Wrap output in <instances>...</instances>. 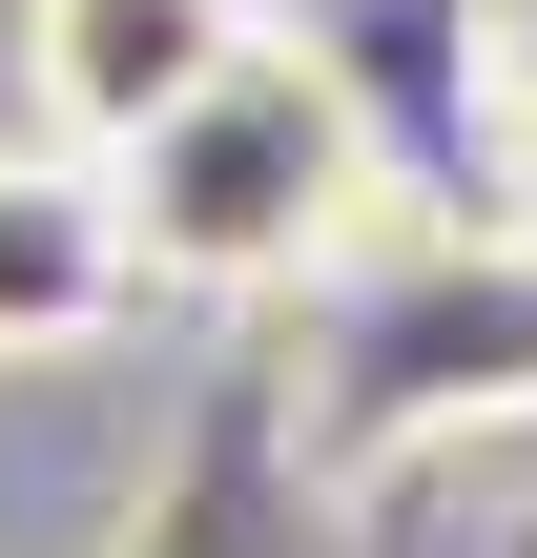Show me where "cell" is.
Returning a JSON list of instances; mask_svg holds the SVG:
<instances>
[{
    "mask_svg": "<svg viewBox=\"0 0 537 558\" xmlns=\"http://www.w3.org/2000/svg\"><path fill=\"white\" fill-rule=\"evenodd\" d=\"M373 207H393V145H373V104L331 83V41H310V62H290V41H228V62L124 145V248H145L166 290H228V311L331 290V269L373 248Z\"/></svg>",
    "mask_w": 537,
    "mask_h": 558,
    "instance_id": "cell-1",
    "label": "cell"
},
{
    "mask_svg": "<svg viewBox=\"0 0 537 558\" xmlns=\"http://www.w3.org/2000/svg\"><path fill=\"white\" fill-rule=\"evenodd\" d=\"M290 414H310V456L352 476V497H393V476H435V456H476V435H537V248L497 228H435V248H393V269H352L331 290V331L290 352Z\"/></svg>",
    "mask_w": 537,
    "mask_h": 558,
    "instance_id": "cell-2",
    "label": "cell"
},
{
    "mask_svg": "<svg viewBox=\"0 0 537 558\" xmlns=\"http://www.w3.org/2000/svg\"><path fill=\"white\" fill-rule=\"evenodd\" d=\"M352 476L310 456V414H290V352H228L207 393H186V435H166V476L124 497V538L103 558H352Z\"/></svg>",
    "mask_w": 537,
    "mask_h": 558,
    "instance_id": "cell-3",
    "label": "cell"
},
{
    "mask_svg": "<svg viewBox=\"0 0 537 558\" xmlns=\"http://www.w3.org/2000/svg\"><path fill=\"white\" fill-rule=\"evenodd\" d=\"M124 290H145V248H124V166H103V145H0V373L103 352Z\"/></svg>",
    "mask_w": 537,
    "mask_h": 558,
    "instance_id": "cell-4",
    "label": "cell"
},
{
    "mask_svg": "<svg viewBox=\"0 0 537 558\" xmlns=\"http://www.w3.org/2000/svg\"><path fill=\"white\" fill-rule=\"evenodd\" d=\"M228 41H248V0H41V21H21V83H41V124H62V145H103V166H124V145L228 62Z\"/></svg>",
    "mask_w": 537,
    "mask_h": 558,
    "instance_id": "cell-5",
    "label": "cell"
},
{
    "mask_svg": "<svg viewBox=\"0 0 537 558\" xmlns=\"http://www.w3.org/2000/svg\"><path fill=\"white\" fill-rule=\"evenodd\" d=\"M476 104L537 124V0H476Z\"/></svg>",
    "mask_w": 537,
    "mask_h": 558,
    "instance_id": "cell-6",
    "label": "cell"
},
{
    "mask_svg": "<svg viewBox=\"0 0 537 558\" xmlns=\"http://www.w3.org/2000/svg\"><path fill=\"white\" fill-rule=\"evenodd\" d=\"M497 228H517V248H537V124H517V145H497Z\"/></svg>",
    "mask_w": 537,
    "mask_h": 558,
    "instance_id": "cell-7",
    "label": "cell"
},
{
    "mask_svg": "<svg viewBox=\"0 0 537 558\" xmlns=\"http://www.w3.org/2000/svg\"><path fill=\"white\" fill-rule=\"evenodd\" d=\"M476 558H537V497H497V518H476Z\"/></svg>",
    "mask_w": 537,
    "mask_h": 558,
    "instance_id": "cell-8",
    "label": "cell"
}]
</instances>
